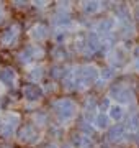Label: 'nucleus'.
<instances>
[{
	"instance_id": "4468645a",
	"label": "nucleus",
	"mask_w": 139,
	"mask_h": 148,
	"mask_svg": "<svg viewBox=\"0 0 139 148\" xmlns=\"http://www.w3.org/2000/svg\"><path fill=\"white\" fill-rule=\"evenodd\" d=\"M30 135H34V132H33V128L31 127H26V128H23V132H22V140H25V142H30L31 138H30Z\"/></svg>"
},
{
	"instance_id": "423d86ee",
	"label": "nucleus",
	"mask_w": 139,
	"mask_h": 148,
	"mask_svg": "<svg viewBox=\"0 0 139 148\" xmlns=\"http://www.w3.org/2000/svg\"><path fill=\"white\" fill-rule=\"evenodd\" d=\"M13 79H15V73L11 71V69H2L0 71V82H3V84L10 86L11 82H13Z\"/></svg>"
},
{
	"instance_id": "dca6fc26",
	"label": "nucleus",
	"mask_w": 139,
	"mask_h": 148,
	"mask_svg": "<svg viewBox=\"0 0 139 148\" xmlns=\"http://www.w3.org/2000/svg\"><path fill=\"white\" fill-rule=\"evenodd\" d=\"M2 10H3V7H2V3H0V20H2Z\"/></svg>"
},
{
	"instance_id": "f257e3e1",
	"label": "nucleus",
	"mask_w": 139,
	"mask_h": 148,
	"mask_svg": "<svg viewBox=\"0 0 139 148\" xmlns=\"http://www.w3.org/2000/svg\"><path fill=\"white\" fill-rule=\"evenodd\" d=\"M54 110L61 120H67L75 114V104L69 99H62V101H57L54 104Z\"/></svg>"
},
{
	"instance_id": "ddd939ff",
	"label": "nucleus",
	"mask_w": 139,
	"mask_h": 148,
	"mask_svg": "<svg viewBox=\"0 0 139 148\" xmlns=\"http://www.w3.org/2000/svg\"><path fill=\"white\" fill-rule=\"evenodd\" d=\"M98 10V2H87L85 3V12L87 13H95Z\"/></svg>"
},
{
	"instance_id": "39448f33",
	"label": "nucleus",
	"mask_w": 139,
	"mask_h": 148,
	"mask_svg": "<svg viewBox=\"0 0 139 148\" xmlns=\"http://www.w3.org/2000/svg\"><path fill=\"white\" fill-rule=\"evenodd\" d=\"M124 130H126V127H124L123 123H116V125L110 130V133H108V135H110V140H111V142L119 140V138L124 135Z\"/></svg>"
},
{
	"instance_id": "20e7f679",
	"label": "nucleus",
	"mask_w": 139,
	"mask_h": 148,
	"mask_svg": "<svg viewBox=\"0 0 139 148\" xmlns=\"http://www.w3.org/2000/svg\"><path fill=\"white\" fill-rule=\"evenodd\" d=\"M23 92H25V97H26L28 101H38V99H41V95H43V90H41V87H38V84L26 86V87L23 89Z\"/></svg>"
},
{
	"instance_id": "2eb2a0df",
	"label": "nucleus",
	"mask_w": 139,
	"mask_h": 148,
	"mask_svg": "<svg viewBox=\"0 0 139 148\" xmlns=\"http://www.w3.org/2000/svg\"><path fill=\"white\" fill-rule=\"evenodd\" d=\"M102 76H103V77H111V76H113V69H107Z\"/></svg>"
},
{
	"instance_id": "f3484780",
	"label": "nucleus",
	"mask_w": 139,
	"mask_h": 148,
	"mask_svg": "<svg viewBox=\"0 0 139 148\" xmlns=\"http://www.w3.org/2000/svg\"><path fill=\"white\" fill-rule=\"evenodd\" d=\"M136 13H138V18H139V7L136 8Z\"/></svg>"
},
{
	"instance_id": "7ed1b4c3",
	"label": "nucleus",
	"mask_w": 139,
	"mask_h": 148,
	"mask_svg": "<svg viewBox=\"0 0 139 148\" xmlns=\"http://www.w3.org/2000/svg\"><path fill=\"white\" fill-rule=\"evenodd\" d=\"M77 76L80 77V81L87 82V84H90V82H95L96 77H98V71L95 68H82L77 71Z\"/></svg>"
},
{
	"instance_id": "f03ea898",
	"label": "nucleus",
	"mask_w": 139,
	"mask_h": 148,
	"mask_svg": "<svg viewBox=\"0 0 139 148\" xmlns=\"http://www.w3.org/2000/svg\"><path fill=\"white\" fill-rule=\"evenodd\" d=\"M111 97L115 101H118L119 104H129L133 101V90H129L124 86H115L111 89Z\"/></svg>"
},
{
	"instance_id": "0eeeda50",
	"label": "nucleus",
	"mask_w": 139,
	"mask_h": 148,
	"mask_svg": "<svg viewBox=\"0 0 139 148\" xmlns=\"http://www.w3.org/2000/svg\"><path fill=\"white\" fill-rule=\"evenodd\" d=\"M87 46H88V49H90V53H93V51H96V49H98V46H100V41H98V36H96L95 33H90V35H88Z\"/></svg>"
},
{
	"instance_id": "9d476101",
	"label": "nucleus",
	"mask_w": 139,
	"mask_h": 148,
	"mask_svg": "<svg viewBox=\"0 0 139 148\" xmlns=\"http://www.w3.org/2000/svg\"><path fill=\"white\" fill-rule=\"evenodd\" d=\"M110 115H111L113 120H119V119L123 117V109H121L119 106L111 107V110H110Z\"/></svg>"
},
{
	"instance_id": "1a4fd4ad",
	"label": "nucleus",
	"mask_w": 139,
	"mask_h": 148,
	"mask_svg": "<svg viewBox=\"0 0 139 148\" xmlns=\"http://www.w3.org/2000/svg\"><path fill=\"white\" fill-rule=\"evenodd\" d=\"M113 25H115V20H113V18H107V20L100 21L98 30H100V32H110V30L113 28Z\"/></svg>"
},
{
	"instance_id": "9b49d317",
	"label": "nucleus",
	"mask_w": 139,
	"mask_h": 148,
	"mask_svg": "<svg viewBox=\"0 0 139 148\" xmlns=\"http://www.w3.org/2000/svg\"><path fill=\"white\" fill-rule=\"evenodd\" d=\"M48 35V32H46V28L44 27H36L34 28V32H33V36L36 38V40H41V38H44Z\"/></svg>"
},
{
	"instance_id": "f8f14e48",
	"label": "nucleus",
	"mask_w": 139,
	"mask_h": 148,
	"mask_svg": "<svg viewBox=\"0 0 139 148\" xmlns=\"http://www.w3.org/2000/svg\"><path fill=\"white\" fill-rule=\"evenodd\" d=\"M96 125H98V128H107L108 127V117L100 114V115L96 117Z\"/></svg>"
},
{
	"instance_id": "6e6552de",
	"label": "nucleus",
	"mask_w": 139,
	"mask_h": 148,
	"mask_svg": "<svg viewBox=\"0 0 139 148\" xmlns=\"http://www.w3.org/2000/svg\"><path fill=\"white\" fill-rule=\"evenodd\" d=\"M15 38H16V30H15V28H8V30L2 35V41L7 43V45H10Z\"/></svg>"
}]
</instances>
